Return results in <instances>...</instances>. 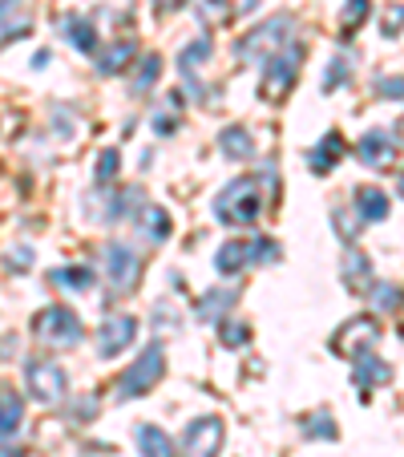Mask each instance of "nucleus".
I'll return each instance as SVG.
<instances>
[{"instance_id":"4468645a","label":"nucleus","mask_w":404,"mask_h":457,"mask_svg":"<svg viewBox=\"0 0 404 457\" xmlns=\"http://www.w3.org/2000/svg\"><path fill=\"white\" fill-rule=\"evenodd\" d=\"M255 259V243H243V239H231V243H223L218 247V255H215V268L223 271V276H235V271H243Z\"/></svg>"},{"instance_id":"7c9ffc66","label":"nucleus","mask_w":404,"mask_h":457,"mask_svg":"<svg viewBox=\"0 0 404 457\" xmlns=\"http://www.w3.org/2000/svg\"><path fill=\"white\" fill-rule=\"evenodd\" d=\"M348 78H352V61H348V57H335V61H332V70H327V78H324V89L344 86Z\"/></svg>"},{"instance_id":"cd10ccee","label":"nucleus","mask_w":404,"mask_h":457,"mask_svg":"<svg viewBox=\"0 0 404 457\" xmlns=\"http://www.w3.org/2000/svg\"><path fill=\"white\" fill-rule=\"evenodd\" d=\"M53 284H70V287H78V292H89V287H94V271L89 268H57L53 271Z\"/></svg>"},{"instance_id":"9d476101","label":"nucleus","mask_w":404,"mask_h":457,"mask_svg":"<svg viewBox=\"0 0 404 457\" xmlns=\"http://www.w3.org/2000/svg\"><path fill=\"white\" fill-rule=\"evenodd\" d=\"M134 337H138V320L134 316H110L102 328H97V353L118 356V353H126V348L134 345Z\"/></svg>"},{"instance_id":"aec40b11","label":"nucleus","mask_w":404,"mask_h":457,"mask_svg":"<svg viewBox=\"0 0 404 457\" xmlns=\"http://www.w3.org/2000/svg\"><path fill=\"white\" fill-rule=\"evenodd\" d=\"M138 445H142V457H174L170 433H162L158 425H142V429H138Z\"/></svg>"},{"instance_id":"f8f14e48","label":"nucleus","mask_w":404,"mask_h":457,"mask_svg":"<svg viewBox=\"0 0 404 457\" xmlns=\"http://www.w3.org/2000/svg\"><path fill=\"white\" fill-rule=\"evenodd\" d=\"M340 279H344L348 292L364 295V292L372 287V259L360 255V251H348L344 263H340Z\"/></svg>"},{"instance_id":"e433bc0d","label":"nucleus","mask_w":404,"mask_h":457,"mask_svg":"<svg viewBox=\"0 0 404 457\" xmlns=\"http://www.w3.org/2000/svg\"><path fill=\"white\" fill-rule=\"evenodd\" d=\"M400 29H404V9H400V4H396V9L384 17V33H388V37H396V33H400Z\"/></svg>"},{"instance_id":"bb28decb","label":"nucleus","mask_w":404,"mask_h":457,"mask_svg":"<svg viewBox=\"0 0 404 457\" xmlns=\"http://www.w3.org/2000/svg\"><path fill=\"white\" fill-rule=\"evenodd\" d=\"M218 340H223L227 348H243L251 340V328L243 320H218Z\"/></svg>"},{"instance_id":"ea45409f","label":"nucleus","mask_w":404,"mask_h":457,"mask_svg":"<svg viewBox=\"0 0 404 457\" xmlns=\"http://www.w3.org/2000/svg\"><path fill=\"white\" fill-rule=\"evenodd\" d=\"M0 457H29V453H12V449H0Z\"/></svg>"},{"instance_id":"f704fd0d","label":"nucleus","mask_w":404,"mask_h":457,"mask_svg":"<svg viewBox=\"0 0 404 457\" xmlns=\"http://www.w3.org/2000/svg\"><path fill=\"white\" fill-rule=\"evenodd\" d=\"M376 94L388 97V102H392V97H404V78H384V81H376Z\"/></svg>"},{"instance_id":"a878e982","label":"nucleus","mask_w":404,"mask_h":457,"mask_svg":"<svg viewBox=\"0 0 404 457\" xmlns=\"http://www.w3.org/2000/svg\"><path fill=\"white\" fill-rule=\"evenodd\" d=\"M146 227H150V239L162 243L166 235H170V215H166L162 207H146L142 211V231H146Z\"/></svg>"},{"instance_id":"dca6fc26","label":"nucleus","mask_w":404,"mask_h":457,"mask_svg":"<svg viewBox=\"0 0 404 457\" xmlns=\"http://www.w3.org/2000/svg\"><path fill=\"white\" fill-rule=\"evenodd\" d=\"M344 150H348V146H344V134H327V138L308 154V166H311L316 174H327L335 162H340V158H344Z\"/></svg>"},{"instance_id":"6ab92c4d","label":"nucleus","mask_w":404,"mask_h":457,"mask_svg":"<svg viewBox=\"0 0 404 457\" xmlns=\"http://www.w3.org/2000/svg\"><path fill=\"white\" fill-rule=\"evenodd\" d=\"M134 57H138V41H129L126 37V41H118L102 61H97V73H102V78H113V73H121Z\"/></svg>"},{"instance_id":"20e7f679","label":"nucleus","mask_w":404,"mask_h":457,"mask_svg":"<svg viewBox=\"0 0 404 457\" xmlns=\"http://www.w3.org/2000/svg\"><path fill=\"white\" fill-rule=\"evenodd\" d=\"M162 372H166L162 348L150 345L146 353H142L138 361H134V364H129V369L118 377V397H121V401H134V397H142V393H150V388L162 380Z\"/></svg>"},{"instance_id":"39448f33","label":"nucleus","mask_w":404,"mask_h":457,"mask_svg":"<svg viewBox=\"0 0 404 457\" xmlns=\"http://www.w3.org/2000/svg\"><path fill=\"white\" fill-rule=\"evenodd\" d=\"M25 388H29V397L41 401V405H61V401H65L70 380H65V369H61L57 361L37 356V361L25 364Z\"/></svg>"},{"instance_id":"c85d7f7f","label":"nucleus","mask_w":404,"mask_h":457,"mask_svg":"<svg viewBox=\"0 0 404 457\" xmlns=\"http://www.w3.org/2000/svg\"><path fill=\"white\" fill-rule=\"evenodd\" d=\"M364 295H372V303H376V308H384V312H396L404 303V292L396 284H376V287H368Z\"/></svg>"},{"instance_id":"a211bd4d","label":"nucleus","mask_w":404,"mask_h":457,"mask_svg":"<svg viewBox=\"0 0 404 457\" xmlns=\"http://www.w3.org/2000/svg\"><path fill=\"white\" fill-rule=\"evenodd\" d=\"M218 146H223V154L235 158V162H243V158L255 154V138H251L243 126H227L223 134H218Z\"/></svg>"},{"instance_id":"412c9836","label":"nucleus","mask_w":404,"mask_h":457,"mask_svg":"<svg viewBox=\"0 0 404 457\" xmlns=\"http://www.w3.org/2000/svg\"><path fill=\"white\" fill-rule=\"evenodd\" d=\"M158 78H162V57H158V53H150L146 61H138V73H134V81H129V94H134V97L150 94V89L158 86Z\"/></svg>"},{"instance_id":"9b49d317","label":"nucleus","mask_w":404,"mask_h":457,"mask_svg":"<svg viewBox=\"0 0 404 457\" xmlns=\"http://www.w3.org/2000/svg\"><path fill=\"white\" fill-rule=\"evenodd\" d=\"M356 158H360L364 166H376V170H384V166H392V158H396V142L388 138L384 129H368V134L356 142Z\"/></svg>"},{"instance_id":"f257e3e1","label":"nucleus","mask_w":404,"mask_h":457,"mask_svg":"<svg viewBox=\"0 0 404 457\" xmlns=\"http://www.w3.org/2000/svg\"><path fill=\"white\" fill-rule=\"evenodd\" d=\"M263 211V195H259V179H235L223 187L215 199V215L227 227H251Z\"/></svg>"},{"instance_id":"72a5a7b5","label":"nucleus","mask_w":404,"mask_h":457,"mask_svg":"<svg viewBox=\"0 0 404 457\" xmlns=\"http://www.w3.org/2000/svg\"><path fill=\"white\" fill-rule=\"evenodd\" d=\"M276 259H279V243L255 239V263H276Z\"/></svg>"},{"instance_id":"c9c22d12","label":"nucleus","mask_w":404,"mask_h":457,"mask_svg":"<svg viewBox=\"0 0 404 457\" xmlns=\"http://www.w3.org/2000/svg\"><path fill=\"white\" fill-rule=\"evenodd\" d=\"M9 268L12 271H29V268H33V251H29V247L12 251V255H9Z\"/></svg>"},{"instance_id":"a19ab883","label":"nucleus","mask_w":404,"mask_h":457,"mask_svg":"<svg viewBox=\"0 0 404 457\" xmlns=\"http://www.w3.org/2000/svg\"><path fill=\"white\" fill-rule=\"evenodd\" d=\"M396 187H400V195H404V174H400V182H396Z\"/></svg>"},{"instance_id":"473e14b6","label":"nucleus","mask_w":404,"mask_h":457,"mask_svg":"<svg viewBox=\"0 0 404 457\" xmlns=\"http://www.w3.org/2000/svg\"><path fill=\"white\" fill-rule=\"evenodd\" d=\"M198 12H202V21H227L231 17V4H227V0H202Z\"/></svg>"},{"instance_id":"4c0bfd02","label":"nucleus","mask_w":404,"mask_h":457,"mask_svg":"<svg viewBox=\"0 0 404 457\" xmlns=\"http://www.w3.org/2000/svg\"><path fill=\"white\" fill-rule=\"evenodd\" d=\"M17 4H21V0H0V17H4V12H12Z\"/></svg>"},{"instance_id":"2f4dec72","label":"nucleus","mask_w":404,"mask_h":457,"mask_svg":"<svg viewBox=\"0 0 404 457\" xmlns=\"http://www.w3.org/2000/svg\"><path fill=\"white\" fill-rule=\"evenodd\" d=\"M303 433H308V437H324V441H332L340 429L332 425V417H327V413H316L308 425H303Z\"/></svg>"},{"instance_id":"4be33fe9","label":"nucleus","mask_w":404,"mask_h":457,"mask_svg":"<svg viewBox=\"0 0 404 457\" xmlns=\"http://www.w3.org/2000/svg\"><path fill=\"white\" fill-rule=\"evenodd\" d=\"M239 300V292H235V287H218L215 295H202V300H198V320H210V324H218V316H223L227 308H231V303Z\"/></svg>"},{"instance_id":"7ed1b4c3","label":"nucleus","mask_w":404,"mask_h":457,"mask_svg":"<svg viewBox=\"0 0 404 457\" xmlns=\"http://www.w3.org/2000/svg\"><path fill=\"white\" fill-rule=\"evenodd\" d=\"M33 332H37V340L49 348H73V345H81V337H86L78 312L65 308V303H53V308L37 312Z\"/></svg>"},{"instance_id":"5701e85b","label":"nucleus","mask_w":404,"mask_h":457,"mask_svg":"<svg viewBox=\"0 0 404 457\" xmlns=\"http://www.w3.org/2000/svg\"><path fill=\"white\" fill-rule=\"evenodd\" d=\"M207 57H210V41H194L190 49H182V57H178V73H182L186 81H194Z\"/></svg>"},{"instance_id":"f03ea898","label":"nucleus","mask_w":404,"mask_h":457,"mask_svg":"<svg viewBox=\"0 0 404 457\" xmlns=\"http://www.w3.org/2000/svg\"><path fill=\"white\" fill-rule=\"evenodd\" d=\"M292 33H295V17H287L284 12V17H271V21H263L259 29H251V33L235 45V53H239L247 65H263L267 57H276V53L292 41Z\"/></svg>"},{"instance_id":"58836bf2","label":"nucleus","mask_w":404,"mask_h":457,"mask_svg":"<svg viewBox=\"0 0 404 457\" xmlns=\"http://www.w3.org/2000/svg\"><path fill=\"white\" fill-rule=\"evenodd\" d=\"M186 0H162V9H182Z\"/></svg>"},{"instance_id":"0eeeda50","label":"nucleus","mask_w":404,"mask_h":457,"mask_svg":"<svg viewBox=\"0 0 404 457\" xmlns=\"http://www.w3.org/2000/svg\"><path fill=\"white\" fill-rule=\"evenodd\" d=\"M223 437H227V429L218 417H198V421H190L186 433H182V453L186 457H218Z\"/></svg>"},{"instance_id":"1a4fd4ad","label":"nucleus","mask_w":404,"mask_h":457,"mask_svg":"<svg viewBox=\"0 0 404 457\" xmlns=\"http://www.w3.org/2000/svg\"><path fill=\"white\" fill-rule=\"evenodd\" d=\"M380 340V324L372 316H356V320H348L344 328L332 337V348L340 356H356V353H364V345H376Z\"/></svg>"},{"instance_id":"6e6552de","label":"nucleus","mask_w":404,"mask_h":457,"mask_svg":"<svg viewBox=\"0 0 404 457\" xmlns=\"http://www.w3.org/2000/svg\"><path fill=\"white\" fill-rule=\"evenodd\" d=\"M105 271H110L113 292H118V295H129L134 287H138V279H142V259L134 255L129 247L113 243V247H105Z\"/></svg>"},{"instance_id":"393cba45","label":"nucleus","mask_w":404,"mask_h":457,"mask_svg":"<svg viewBox=\"0 0 404 457\" xmlns=\"http://www.w3.org/2000/svg\"><path fill=\"white\" fill-rule=\"evenodd\" d=\"M65 29H70V41L78 45L81 53H94L97 49V33H94V25H89V21L70 17V21H65Z\"/></svg>"},{"instance_id":"b1692460","label":"nucleus","mask_w":404,"mask_h":457,"mask_svg":"<svg viewBox=\"0 0 404 457\" xmlns=\"http://www.w3.org/2000/svg\"><path fill=\"white\" fill-rule=\"evenodd\" d=\"M368 9H372V0H348L344 12H340V29H344V37H352L356 29L368 21Z\"/></svg>"},{"instance_id":"423d86ee","label":"nucleus","mask_w":404,"mask_h":457,"mask_svg":"<svg viewBox=\"0 0 404 457\" xmlns=\"http://www.w3.org/2000/svg\"><path fill=\"white\" fill-rule=\"evenodd\" d=\"M300 61H303V49L300 45H287L284 53H276V57H267V73H263V102H279V97L287 94V89L295 86V78H300Z\"/></svg>"},{"instance_id":"79ce46f5","label":"nucleus","mask_w":404,"mask_h":457,"mask_svg":"<svg viewBox=\"0 0 404 457\" xmlns=\"http://www.w3.org/2000/svg\"><path fill=\"white\" fill-rule=\"evenodd\" d=\"M400 138H404V118H400Z\"/></svg>"},{"instance_id":"f3484780","label":"nucleus","mask_w":404,"mask_h":457,"mask_svg":"<svg viewBox=\"0 0 404 457\" xmlns=\"http://www.w3.org/2000/svg\"><path fill=\"white\" fill-rule=\"evenodd\" d=\"M356 215H360L364 223H380V219H388L384 190H376V187H360V190H356Z\"/></svg>"},{"instance_id":"c756f323","label":"nucleus","mask_w":404,"mask_h":457,"mask_svg":"<svg viewBox=\"0 0 404 457\" xmlns=\"http://www.w3.org/2000/svg\"><path fill=\"white\" fill-rule=\"evenodd\" d=\"M118 170H121V154L118 150H102V158H97V182H113L118 179Z\"/></svg>"},{"instance_id":"2eb2a0df","label":"nucleus","mask_w":404,"mask_h":457,"mask_svg":"<svg viewBox=\"0 0 404 457\" xmlns=\"http://www.w3.org/2000/svg\"><path fill=\"white\" fill-rule=\"evenodd\" d=\"M25 421V401L17 388H0V437H12Z\"/></svg>"},{"instance_id":"ddd939ff","label":"nucleus","mask_w":404,"mask_h":457,"mask_svg":"<svg viewBox=\"0 0 404 457\" xmlns=\"http://www.w3.org/2000/svg\"><path fill=\"white\" fill-rule=\"evenodd\" d=\"M352 364H356L352 380H356V385H360V388L388 385V380H392V369H388V364L380 361V356H372L368 348H364V353H356V356H352Z\"/></svg>"}]
</instances>
